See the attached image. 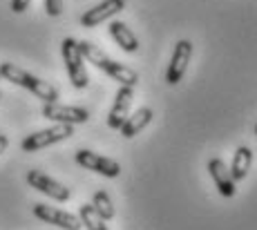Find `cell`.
<instances>
[{
	"label": "cell",
	"mask_w": 257,
	"mask_h": 230,
	"mask_svg": "<svg viewBox=\"0 0 257 230\" xmlns=\"http://www.w3.org/2000/svg\"><path fill=\"white\" fill-rule=\"evenodd\" d=\"M27 183L32 185L34 190H38V192L47 194L49 199H56V201H67V199L72 197V192L65 188V185L58 183V181H54L52 177H47V174L41 172V170H29Z\"/></svg>",
	"instance_id": "cell-9"
},
{
	"label": "cell",
	"mask_w": 257,
	"mask_h": 230,
	"mask_svg": "<svg viewBox=\"0 0 257 230\" xmlns=\"http://www.w3.org/2000/svg\"><path fill=\"white\" fill-rule=\"evenodd\" d=\"M34 214H36L41 221L52 223V226H58L63 230H81L83 228L81 219H78L76 214L65 212V210H58V208H52V205H45V203L34 205Z\"/></svg>",
	"instance_id": "cell-8"
},
{
	"label": "cell",
	"mask_w": 257,
	"mask_h": 230,
	"mask_svg": "<svg viewBox=\"0 0 257 230\" xmlns=\"http://www.w3.org/2000/svg\"><path fill=\"white\" fill-rule=\"evenodd\" d=\"M76 163L83 165L85 170H92V172H98L107 179H114L121 174V165L116 163L114 159L110 156H103V154H96L92 150H78L76 152Z\"/></svg>",
	"instance_id": "cell-6"
},
{
	"label": "cell",
	"mask_w": 257,
	"mask_h": 230,
	"mask_svg": "<svg viewBox=\"0 0 257 230\" xmlns=\"http://www.w3.org/2000/svg\"><path fill=\"white\" fill-rule=\"evenodd\" d=\"M61 54H63V63H65V70L72 85L76 90H85L87 83H90V76H87V70H85V58H83L81 50H78V41L65 38L61 43Z\"/></svg>",
	"instance_id": "cell-3"
},
{
	"label": "cell",
	"mask_w": 257,
	"mask_h": 230,
	"mask_svg": "<svg viewBox=\"0 0 257 230\" xmlns=\"http://www.w3.org/2000/svg\"><path fill=\"white\" fill-rule=\"evenodd\" d=\"M0 76H3L5 81L14 83V85L29 90L34 96H38V99L45 101V103H56L58 101L56 87L49 85L47 81H41L38 76L29 74V72H25L23 67L14 65V63H0Z\"/></svg>",
	"instance_id": "cell-2"
},
{
	"label": "cell",
	"mask_w": 257,
	"mask_h": 230,
	"mask_svg": "<svg viewBox=\"0 0 257 230\" xmlns=\"http://www.w3.org/2000/svg\"><path fill=\"white\" fill-rule=\"evenodd\" d=\"M45 12L47 16L58 18L63 14V0H45Z\"/></svg>",
	"instance_id": "cell-18"
},
{
	"label": "cell",
	"mask_w": 257,
	"mask_h": 230,
	"mask_svg": "<svg viewBox=\"0 0 257 230\" xmlns=\"http://www.w3.org/2000/svg\"><path fill=\"white\" fill-rule=\"evenodd\" d=\"M107 32H110L112 41H114L123 52L135 54L137 50H139V41H137L135 32H132V29L127 27L125 23H121V21H112V23H110V27H107Z\"/></svg>",
	"instance_id": "cell-13"
},
{
	"label": "cell",
	"mask_w": 257,
	"mask_h": 230,
	"mask_svg": "<svg viewBox=\"0 0 257 230\" xmlns=\"http://www.w3.org/2000/svg\"><path fill=\"white\" fill-rule=\"evenodd\" d=\"M255 134H257V125H255Z\"/></svg>",
	"instance_id": "cell-21"
},
{
	"label": "cell",
	"mask_w": 257,
	"mask_h": 230,
	"mask_svg": "<svg viewBox=\"0 0 257 230\" xmlns=\"http://www.w3.org/2000/svg\"><path fill=\"white\" fill-rule=\"evenodd\" d=\"M152 116H155V112L150 110V107H141V110H137L135 114H130L125 119V123L121 125V134L125 136V139H132V136H137L143 128H148L152 121Z\"/></svg>",
	"instance_id": "cell-14"
},
{
	"label": "cell",
	"mask_w": 257,
	"mask_h": 230,
	"mask_svg": "<svg viewBox=\"0 0 257 230\" xmlns=\"http://www.w3.org/2000/svg\"><path fill=\"white\" fill-rule=\"evenodd\" d=\"M190 58H192V43L190 41H179L175 45V50H172L170 65H168V70H166V83L168 85H177V83L184 78Z\"/></svg>",
	"instance_id": "cell-7"
},
{
	"label": "cell",
	"mask_w": 257,
	"mask_h": 230,
	"mask_svg": "<svg viewBox=\"0 0 257 230\" xmlns=\"http://www.w3.org/2000/svg\"><path fill=\"white\" fill-rule=\"evenodd\" d=\"M78 50H81L83 58L87 63H92L94 67H98L101 72H105L107 76H112L118 85H125V87H137L139 83V74L135 70H130L127 65L123 63H116L114 58H110L101 47H96L90 41H78Z\"/></svg>",
	"instance_id": "cell-1"
},
{
	"label": "cell",
	"mask_w": 257,
	"mask_h": 230,
	"mask_svg": "<svg viewBox=\"0 0 257 230\" xmlns=\"http://www.w3.org/2000/svg\"><path fill=\"white\" fill-rule=\"evenodd\" d=\"M92 208H94V212H96L98 217L103 219V221H107V219H114V214H116L114 203H112L110 194L103 192V190L94 192V197H92Z\"/></svg>",
	"instance_id": "cell-16"
},
{
	"label": "cell",
	"mask_w": 257,
	"mask_h": 230,
	"mask_svg": "<svg viewBox=\"0 0 257 230\" xmlns=\"http://www.w3.org/2000/svg\"><path fill=\"white\" fill-rule=\"evenodd\" d=\"M132 101H135V87H125V85L118 87L114 103H112L110 116H107V125L112 130H121V125L125 123V119L130 116Z\"/></svg>",
	"instance_id": "cell-10"
},
{
	"label": "cell",
	"mask_w": 257,
	"mask_h": 230,
	"mask_svg": "<svg viewBox=\"0 0 257 230\" xmlns=\"http://www.w3.org/2000/svg\"><path fill=\"white\" fill-rule=\"evenodd\" d=\"M0 81H3V76H0Z\"/></svg>",
	"instance_id": "cell-22"
},
{
	"label": "cell",
	"mask_w": 257,
	"mask_h": 230,
	"mask_svg": "<svg viewBox=\"0 0 257 230\" xmlns=\"http://www.w3.org/2000/svg\"><path fill=\"white\" fill-rule=\"evenodd\" d=\"M7 145H9V139L5 134H0V154L5 152V150H7Z\"/></svg>",
	"instance_id": "cell-20"
},
{
	"label": "cell",
	"mask_w": 257,
	"mask_h": 230,
	"mask_svg": "<svg viewBox=\"0 0 257 230\" xmlns=\"http://www.w3.org/2000/svg\"><path fill=\"white\" fill-rule=\"evenodd\" d=\"M43 116L49 121H56L63 125H78V123H87L90 112L85 107H76V105H61V103H45L43 105Z\"/></svg>",
	"instance_id": "cell-5"
},
{
	"label": "cell",
	"mask_w": 257,
	"mask_h": 230,
	"mask_svg": "<svg viewBox=\"0 0 257 230\" xmlns=\"http://www.w3.org/2000/svg\"><path fill=\"white\" fill-rule=\"evenodd\" d=\"M74 134V125H63V123H56L52 128H45V130H38L34 134L25 136L21 141V150L23 152H38L43 148H49L54 143H61V141L70 139Z\"/></svg>",
	"instance_id": "cell-4"
},
{
	"label": "cell",
	"mask_w": 257,
	"mask_h": 230,
	"mask_svg": "<svg viewBox=\"0 0 257 230\" xmlns=\"http://www.w3.org/2000/svg\"><path fill=\"white\" fill-rule=\"evenodd\" d=\"M208 172L212 177V183H215V188L219 190L221 197L230 199L235 197V179L233 174H230V168H226V163L221 159H210L208 161Z\"/></svg>",
	"instance_id": "cell-12"
},
{
	"label": "cell",
	"mask_w": 257,
	"mask_h": 230,
	"mask_svg": "<svg viewBox=\"0 0 257 230\" xmlns=\"http://www.w3.org/2000/svg\"><path fill=\"white\" fill-rule=\"evenodd\" d=\"M78 219H81V223L87 230H107L105 221H103V219L94 212L92 203H83L81 208H78Z\"/></svg>",
	"instance_id": "cell-17"
},
{
	"label": "cell",
	"mask_w": 257,
	"mask_h": 230,
	"mask_svg": "<svg viewBox=\"0 0 257 230\" xmlns=\"http://www.w3.org/2000/svg\"><path fill=\"white\" fill-rule=\"evenodd\" d=\"M29 5H32V0H12V12L14 14H23Z\"/></svg>",
	"instance_id": "cell-19"
},
{
	"label": "cell",
	"mask_w": 257,
	"mask_h": 230,
	"mask_svg": "<svg viewBox=\"0 0 257 230\" xmlns=\"http://www.w3.org/2000/svg\"><path fill=\"white\" fill-rule=\"evenodd\" d=\"M0 99H3V94H0Z\"/></svg>",
	"instance_id": "cell-23"
},
{
	"label": "cell",
	"mask_w": 257,
	"mask_h": 230,
	"mask_svg": "<svg viewBox=\"0 0 257 230\" xmlns=\"http://www.w3.org/2000/svg\"><path fill=\"white\" fill-rule=\"evenodd\" d=\"M250 165H253V150L246 148V145H239L235 150V156H233V165H230V174H233L235 181L244 179L248 174Z\"/></svg>",
	"instance_id": "cell-15"
},
{
	"label": "cell",
	"mask_w": 257,
	"mask_h": 230,
	"mask_svg": "<svg viewBox=\"0 0 257 230\" xmlns=\"http://www.w3.org/2000/svg\"><path fill=\"white\" fill-rule=\"evenodd\" d=\"M125 9V0H103V3H98L96 7L87 9L85 14L81 16V25L83 27H96L101 25V23L110 21L112 16H116L118 12H123Z\"/></svg>",
	"instance_id": "cell-11"
}]
</instances>
